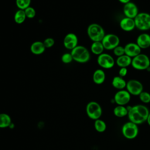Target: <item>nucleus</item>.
<instances>
[{"label": "nucleus", "mask_w": 150, "mask_h": 150, "mask_svg": "<svg viewBox=\"0 0 150 150\" xmlns=\"http://www.w3.org/2000/svg\"><path fill=\"white\" fill-rule=\"evenodd\" d=\"M131 66L138 70H145L150 67V59L145 54L140 53L132 58Z\"/></svg>", "instance_id": "4"}, {"label": "nucleus", "mask_w": 150, "mask_h": 150, "mask_svg": "<svg viewBox=\"0 0 150 150\" xmlns=\"http://www.w3.org/2000/svg\"><path fill=\"white\" fill-rule=\"evenodd\" d=\"M26 18V16L24 10L19 9L16 12L15 14L14 20L16 23L21 24V23H22L25 21Z\"/></svg>", "instance_id": "25"}, {"label": "nucleus", "mask_w": 150, "mask_h": 150, "mask_svg": "<svg viewBox=\"0 0 150 150\" xmlns=\"http://www.w3.org/2000/svg\"><path fill=\"white\" fill-rule=\"evenodd\" d=\"M139 132L138 125L128 121L123 124L121 128V133L122 135L128 139H133L135 138Z\"/></svg>", "instance_id": "5"}, {"label": "nucleus", "mask_w": 150, "mask_h": 150, "mask_svg": "<svg viewBox=\"0 0 150 150\" xmlns=\"http://www.w3.org/2000/svg\"><path fill=\"white\" fill-rule=\"evenodd\" d=\"M132 58L126 54L118 57L116 60V64L120 67H127L131 64Z\"/></svg>", "instance_id": "20"}, {"label": "nucleus", "mask_w": 150, "mask_h": 150, "mask_svg": "<svg viewBox=\"0 0 150 150\" xmlns=\"http://www.w3.org/2000/svg\"><path fill=\"white\" fill-rule=\"evenodd\" d=\"M146 122L147 124L150 126V112H149V115H148V118H147V119H146Z\"/></svg>", "instance_id": "34"}, {"label": "nucleus", "mask_w": 150, "mask_h": 150, "mask_svg": "<svg viewBox=\"0 0 150 150\" xmlns=\"http://www.w3.org/2000/svg\"><path fill=\"white\" fill-rule=\"evenodd\" d=\"M140 101L145 104H148L150 103V93L147 91H142L138 96Z\"/></svg>", "instance_id": "27"}, {"label": "nucleus", "mask_w": 150, "mask_h": 150, "mask_svg": "<svg viewBox=\"0 0 150 150\" xmlns=\"http://www.w3.org/2000/svg\"><path fill=\"white\" fill-rule=\"evenodd\" d=\"M128 73V70L127 67H120L119 71H118V74L119 76L121 77H125Z\"/></svg>", "instance_id": "32"}, {"label": "nucleus", "mask_w": 150, "mask_h": 150, "mask_svg": "<svg viewBox=\"0 0 150 150\" xmlns=\"http://www.w3.org/2000/svg\"><path fill=\"white\" fill-rule=\"evenodd\" d=\"M136 43L141 49H146L150 46V35L142 33L138 35L137 38Z\"/></svg>", "instance_id": "16"}, {"label": "nucleus", "mask_w": 150, "mask_h": 150, "mask_svg": "<svg viewBox=\"0 0 150 150\" xmlns=\"http://www.w3.org/2000/svg\"><path fill=\"white\" fill-rule=\"evenodd\" d=\"M70 53L74 60L81 63L87 62L90 58L88 49L83 46L77 45L71 50Z\"/></svg>", "instance_id": "3"}, {"label": "nucleus", "mask_w": 150, "mask_h": 150, "mask_svg": "<svg viewBox=\"0 0 150 150\" xmlns=\"http://www.w3.org/2000/svg\"><path fill=\"white\" fill-rule=\"evenodd\" d=\"M94 127L95 129L98 132H100V133L104 132L107 128V125L105 122L103 120H101L100 118L95 120L94 123Z\"/></svg>", "instance_id": "24"}, {"label": "nucleus", "mask_w": 150, "mask_h": 150, "mask_svg": "<svg viewBox=\"0 0 150 150\" xmlns=\"http://www.w3.org/2000/svg\"><path fill=\"white\" fill-rule=\"evenodd\" d=\"M105 79V74L102 69L96 70L93 75V80L96 84H103Z\"/></svg>", "instance_id": "19"}, {"label": "nucleus", "mask_w": 150, "mask_h": 150, "mask_svg": "<svg viewBox=\"0 0 150 150\" xmlns=\"http://www.w3.org/2000/svg\"><path fill=\"white\" fill-rule=\"evenodd\" d=\"M101 43L103 45L104 49L108 50H113L120 44L119 37L113 33H108L105 35Z\"/></svg>", "instance_id": "8"}, {"label": "nucleus", "mask_w": 150, "mask_h": 150, "mask_svg": "<svg viewBox=\"0 0 150 150\" xmlns=\"http://www.w3.org/2000/svg\"><path fill=\"white\" fill-rule=\"evenodd\" d=\"M118 1L121 3V4H123L124 5V4H126L128 2H129L131 1V0H118Z\"/></svg>", "instance_id": "33"}, {"label": "nucleus", "mask_w": 150, "mask_h": 150, "mask_svg": "<svg viewBox=\"0 0 150 150\" xmlns=\"http://www.w3.org/2000/svg\"><path fill=\"white\" fill-rule=\"evenodd\" d=\"M120 26L125 32H131L135 28L134 19L128 17L123 18L120 22Z\"/></svg>", "instance_id": "15"}, {"label": "nucleus", "mask_w": 150, "mask_h": 150, "mask_svg": "<svg viewBox=\"0 0 150 150\" xmlns=\"http://www.w3.org/2000/svg\"><path fill=\"white\" fill-rule=\"evenodd\" d=\"M123 12L125 17L132 19H134L139 13L137 5L131 1L124 4L123 7Z\"/></svg>", "instance_id": "12"}, {"label": "nucleus", "mask_w": 150, "mask_h": 150, "mask_svg": "<svg viewBox=\"0 0 150 150\" xmlns=\"http://www.w3.org/2000/svg\"><path fill=\"white\" fill-rule=\"evenodd\" d=\"M112 50H113V53H114V55L117 56V57L125 54L124 47H123V46L118 45L115 48H114Z\"/></svg>", "instance_id": "29"}, {"label": "nucleus", "mask_w": 150, "mask_h": 150, "mask_svg": "<svg viewBox=\"0 0 150 150\" xmlns=\"http://www.w3.org/2000/svg\"><path fill=\"white\" fill-rule=\"evenodd\" d=\"M131 97V95L127 90H121L115 93L113 100L117 105L125 106L130 101Z\"/></svg>", "instance_id": "10"}, {"label": "nucleus", "mask_w": 150, "mask_h": 150, "mask_svg": "<svg viewBox=\"0 0 150 150\" xmlns=\"http://www.w3.org/2000/svg\"><path fill=\"white\" fill-rule=\"evenodd\" d=\"M86 110L88 117L94 121L99 119L103 113L101 105L99 103L94 101H90L87 104Z\"/></svg>", "instance_id": "7"}, {"label": "nucleus", "mask_w": 150, "mask_h": 150, "mask_svg": "<svg viewBox=\"0 0 150 150\" xmlns=\"http://www.w3.org/2000/svg\"><path fill=\"white\" fill-rule=\"evenodd\" d=\"M104 48L101 42H93L91 45V50L96 55H100L103 53Z\"/></svg>", "instance_id": "23"}, {"label": "nucleus", "mask_w": 150, "mask_h": 150, "mask_svg": "<svg viewBox=\"0 0 150 150\" xmlns=\"http://www.w3.org/2000/svg\"><path fill=\"white\" fill-rule=\"evenodd\" d=\"M111 84L114 88L118 90H124L126 87L127 82L123 79V77L117 76L114 77V78L112 80Z\"/></svg>", "instance_id": "17"}, {"label": "nucleus", "mask_w": 150, "mask_h": 150, "mask_svg": "<svg viewBox=\"0 0 150 150\" xmlns=\"http://www.w3.org/2000/svg\"><path fill=\"white\" fill-rule=\"evenodd\" d=\"M61 59L62 62H63L64 63H69L73 60L71 53H66L63 54L62 56Z\"/></svg>", "instance_id": "30"}, {"label": "nucleus", "mask_w": 150, "mask_h": 150, "mask_svg": "<svg viewBox=\"0 0 150 150\" xmlns=\"http://www.w3.org/2000/svg\"><path fill=\"white\" fill-rule=\"evenodd\" d=\"M24 11H25L26 18L31 19V18H33L36 15V11L35 9L31 6L28 7L24 10Z\"/></svg>", "instance_id": "28"}, {"label": "nucleus", "mask_w": 150, "mask_h": 150, "mask_svg": "<svg viewBox=\"0 0 150 150\" xmlns=\"http://www.w3.org/2000/svg\"><path fill=\"white\" fill-rule=\"evenodd\" d=\"M31 0H16V4L18 8L21 10H25L30 6Z\"/></svg>", "instance_id": "26"}, {"label": "nucleus", "mask_w": 150, "mask_h": 150, "mask_svg": "<svg viewBox=\"0 0 150 150\" xmlns=\"http://www.w3.org/2000/svg\"><path fill=\"white\" fill-rule=\"evenodd\" d=\"M97 63L102 68L108 69L114 66L115 60L111 55L103 53L98 56Z\"/></svg>", "instance_id": "11"}, {"label": "nucleus", "mask_w": 150, "mask_h": 150, "mask_svg": "<svg viewBox=\"0 0 150 150\" xmlns=\"http://www.w3.org/2000/svg\"><path fill=\"white\" fill-rule=\"evenodd\" d=\"M12 120L11 117L6 113L0 114V128H5L11 125Z\"/></svg>", "instance_id": "22"}, {"label": "nucleus", "mask_w": 150, "mask_h": 150, "mask_svg": "<svg viewBox=\"0 0 150 150\" xmlns=\"http://www.w3.org/2000/svg\"><path fill=\"white\" fill-rule=\"evenodd\" d=\"M126 89L128 93L132 96H139L143 91V85L141 81L131 79L127 82Z\"/></svg>", "instance_id": "9"}, {"label": "nucleus", "mask_w": 150, "mask_h": 150, "mask_svg": "<svg viewBox=\"0 0 150 150\" xmlns=\"http://www.w3.org/2000/svg\"><path fill=\"white\" fill-rule=\"evenodd\" d=\"M77 44L78 38L75 34L70 33L65 36L63 40V45L66 48L72 50L77 46Z\"/></svg>", "instance_id": "14"}, {"label": "nucleus", "mask_w": 150, "mask_h": 150, "mask_svg": "<svg viewBox=\"0 0 150 150\" xmlns=\"http://www.w3.org/2000/svg\"><path fill=\"white\" fill-rule=\"evenodd\" d=\"M125 54L133 58L139 54L141 52V49L136 43H128L124 46Z\"/></svg>", "instance_id": "13"}, {"label": "nucleus", "mask_w": 150, "mask_h": 150, "mask_svg": "<svg viewBox=\"0 0 150 150\" xmlns=\"http://www.w3.org/2000/svg\"><path fill=\"white\" fill-rule=\"evenodd\" d=\"M87 32L93 42H101L105 35L103 28L97 23L90 24L87 28Z\"/></svg>", "instance_id": "2"}, {"label": "nucleus", "mask_w": 150, "mask_h": 150, "mask_svg": "<svg viewBox=\"0 0 150 150\" xmlns=\"http://www.w3.org/2000/svg\"><path fill=\"white\" fill-rule=\"evenodd\" d=\"M135 28L140 30L150 29V14L147 12H140L134 19Z\"/></svg>", "instance_id": "6"}, {"label": "nucleus", "mask_w": 150, "mask_h": 150, "mask_svg": "<svg viewBox=\"0 0 150 150\" xmlns=\"http://www.w3.org/2000/svg\"><path fill=\"white\" fill-rule=\"evenodd\" d=\"M45 46L42 42L36 41L33 42L30 46V51L34 54L39 55L42 54L45 50Z\"/></svg>", "instance_id": "18"}, {"label": "nucleus", "mask_w": 150, "mask_h": 150, "mask_svg": "<svg viewBox=\"0 0 150 150\" xmlns=\"http://www.w3.org/2000/svg\"><path fill=\"white\" fill-rule=\"evenodd\" d=\"M128 110L127 107L124 105H117L114 107L113 110V113L114 115L118 118H122L128 115Z\"/></svg>", "instance_id": "21"}, {"label": "nucleus", "mask_w": 150, "mask_h": 150, "mask_svg": "<svg viewBox=\"0 0 150 150\" xmlns=\"http://www.w3.org/2000/svg\"><path fill=\"white\" fill-rule=\"evenodd\" d=\"M128 117L129 121L137 125L143 124L146 121L149 114V109L143 104H137L128 108Z\"/></svg>", "instance_id": "1"}, {"label": "nucleus", "mask_w": 150, "mask_h": 150, "mask_svg": "<svg viewBox=\"0 0 150 150\" xmlns=\"http://www.w3.org/2000/svg\"><path fill=\"white\" fill-rule=\"evenodd\" d=\"M44 46L46 48H49L52 47L54 44V40L53 38H48L45 39V40L43 42Z\"/></svg>", "instance_id": "31"}]
</instances>
